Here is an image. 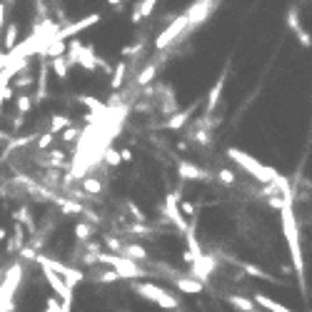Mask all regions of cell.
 <instances>
[{"label": "cell", "instance_id": "1", "mask_svg": "<svg viewBox=\"0 0 312 312\" xmlns=\"http://www.w3.org/2000/svg\"><path fill=\"white\" fill-rule=\"evenodd\" d=\"M227 157L233 160L235 165H240L245 173L255 175V180H260V182H267V185H277L282 195H290V185H287V180L280 175L277 170L267 168V165H262L257 157L247 155V153H242V150H237V148H230V150H227Z\"/></svg>", "mask_w": 312, "mask_h": 312}, {"label": "cell", "instance_id": "2", "mask_svg": "<svg viewBox=\"0 0 312 312\" xmlns=\"http://www.w3.org/2000/svg\"><path fill=\"white\" fill-rule=\"evenodd\" d=\"M20 277H23V267H20V265H13V267L8 270L5 282L0 285V312L10 310V297L15 293V287L20 285Z\"/></svg>", "mask_w": 312, "mask_h": 312}, {"label": "cell", "instance_id": "3", "mask_svg": "<svg viewBox=\"0 0 312 312\" xmlns=\"http://www.w3.org/2000/svg\"><path fill=\"white\" fill-rule=\"evenodd\" d=\"M100 23V15L98 13H93V15H88V18L78 20V23H70V25H65V28H60L53 33V40H68V38H75L78 33H82L85 28H90V25H95Z\"/></svg>", "mask_w": 312, "mask_h": 312}, {"label": "cell", "instance_id": "4", "mask_svg": "<svg viewBox=\"0 0 312 312\" xmlns=\"http://www.w3.org/2000/svg\"><path fill=\"white\" fill-rule=\"evenodd\" d=\"M190 25V15H180V18L175 20V23H170L168 25V30L165 33H160V38H157V43H155V48L157 50H162V48H168L173 40L182 33V28H188Z\"/></svg>", "mask_w": 312, "mask_h": 312}, {"label": "cell", "instance_id": "5", "mask_svg": "<svg viewBox=\"0 0 312 312\" xmlns=\"http://www.w3.org/2000/svg\"><path fill=\"white\" fill-rule=\"evenodd\" d=\"M155 5H157V0H142L135 10H133V23H142V20L155 10Z\"/></svg>", "mask_w": 312, "mask_h": 312}, {"label": "cell", "instance_id": "6", "mask_svg": "<svg viewBox=\"0 0 312 312\" xmlns=\"http://www.w3.org/2000/svg\"><path fill=\"white\" fill-rule=\"evenodd\" d=\"M15 45H18V25H15V23H10V25H5L3 48H5V53H8V50H13Z\"/></svg>", "mask_w": 312, "mask_h": 312}, {"label": "cell", "instance_id": "7", "mask_svg": "<svg viewBox=\"0 0 312 312\" xmlns=\"http://www.w3.org/2000/svg\"><path fill=\"white\" fill-rule=\"evenodd\" d=\"M180 177L182 180H200V177H207L200 168L190 165V162H180Z\"/></svg>", "mask_w": 312, "mask_h": 312}, {"label": "cell", "instance_id": "8", "mask_svg": "<svg viewBox=\"0 0 312 312\" xmlns=\"http://www.w3.org/2000/svg\"><path fill=\"white\" fill-rule=\"evenodd\" d=\"M193 110H195V105H190V108H185L182 113H177V115L170 117V122H168V128H173V130H177V128H182L185 122H188V117L193 115Z\"/></svg>", "mask_w": 312, "mask_h": 312}, {"label": "cell", "instance_id": "9", "mask_svg": "<svg viewBox=\"0 0 312 312\" xmlns=\"http://www.w3.org/2000/svg\"><path fill=\"white\" fill-rule=\"evenodd\" d=\"M70 125H73V120H70L68 115H55V117H53V122H50V130H48V133H50V135H55V133H60V130L70 128Z\"/></svg>", "mask_w": 312, "mask_h": 312}, {"label": "cell", "instance_id": "10", "mask_svg": "<svg viewBox=\"0 0 312 312\" xmlns=\"http://www.w3.org/2000/svg\"><path fill=\"white\" fill-rule=\"evenodd\" d=\"M53 60V70H55V75H58L60 80L68 78V60H65V55H58V58H50Z\"/></svg>", "mask_w": 312, "mask_h": 312}, {"label": "cell", "instance_id": "11", "mask_svg": "<svg viewBox=\"0 0 312 312\" xmlns=\"http://www.w3.org/2000/svg\"><path fill=\"white\" fill-rule=\"evenodd\" d=\"M125 68H128L125 63H117V73L113 75V80H110V88H113V90H120V88H122V82H125Z\"/></svg>", "mask_w": 312, "mask_h": 312}, {"label": "cell", "instance_id": "12", "mask_svg": "<svg viewBox=\"0 0 312 312\" xmlns=\"http://www.w3.org/2000/svg\"><path fill=\"white\" fill-rule=\"evenodd\" d=\"M15 105H18L20 115H25V113L33 108V98H30V95H18V98H15Z\"/></svg>", "mask_w": 312, "mask_h": 312}, {"label": "cell", "instance_id": "13", "mask_svg": "<svg viewBox=\"0 0 312 312\" xmlns=\"http://www.w3.org/2000/svg\"><path fill=\"white\" fill-rule=\"evenodd\" d=\"M222 88H225V80L220 78V80H217V88H213V93H210V102H207V108H210V110L215 108V102L220 100V93H222Z\"/></svg>", "mask_w": 312, "mask_h": 312}, {"label": "cell", "instance_id": "14", "mask_svg": "<svg viewBox=\"0 0 312 312\" xmlns=\"http://www.w3.org/2000/svg\"><path fill=\"white\" fill-rule=\"evenodd\" d=\"M100 188H102V185H100V180H95V177H88V180H85V193H90V195H98Z\"/></svg>", "mask_w": 312, "mask_h": 312}, {"label": "cell", "instance_id": "15", "mask_svg": "<svg viewBox=\"0 0 312 312\" xmlns=\"http://www.w3.org/2000/svg\"><path fill=\"white\" fill-rule=\"evenodd\" d=\"M105 162H108V165H120L122 157H120L117 150H105Z\"/></svg>", "mask_w": 312, "mask_h": 312}, {"label": "cell", "instance_id": "16", "mask_svg": "<svg viewBox=\"0 0 312 312\" xmlns=\"http://www.w3.org/2000/svg\"><path fill=\"white\" fill-rule=\"evenodd\" d=\"M53 137H55V135H50V133L40 135V137H38V148H40V150H45V148H48V145L53 142Z\"/></svg>", "mask_w": 312, "mask_h": 312}, {"label": "cell", "instance_id": "17", "mask_svg": "<svg viewBox=\"0 0 312 312\" xmlns=\"http://www.w3.org/2000/svg\"><path fill=\"white\" fill-rule=\"evenodd\" d=\"M78 135H80L78 128H75V130H73V128H65V133H63V140H65V142H73V137H78Z\"/></svg>", "mask_w": 312, "mask_h": 312}, {"label": "cell", "instance_id": "18", "mask_svg": "<svg viewBox=\"0 0 312 312\" xmlns=\"http://www.w3.org/2000/svg\"><path fill=\"white\" fill-rule=\"evenodd\" d=\"M220 180H222L225 185H233V182H235V175L230 173V170H220Z\"/></svg>", "mask_w": 312, "mask_h": 312}, {"label": "cell", "instance_id": "19", "mask_svg": "<svg viewBox=\"0 0 312 312\" xmlns=\"http://www.w3.org/2000/svg\"><path fill=\"white\" fill-rule=\"evenodd\" d=\"M75 235H78L80 240H85V237L90 235V227H88V225H78V227H75Z\"/></svg>", "mask_w": 312, "mask_h": 312}, {"label": "cell", "instance_id": "20", "mask_svg": "<svg viewBox=\"0 0 312 312\" xmlns=\"http://www.w3.org/2000/svg\"><path fill=\"white\" fill-rule=\"evenodd\" d=\"M45 312H60V305L55 300H48V305H45Z\"/></svg>", "mask_w": 312, "mask_h": 312}, {"label": "cell", "instance_id": "21", "mask_svg": "<svg viewBox=\"0 0 312 312\" xmlns=\"http://www.w3.org/2000/svg\"><path fill=\"white\" fill-rule=\"evenodd\" d=\"M108 3H110V5H115V3H122V0H108Z\"/></svg>", "mask_w": 312, "mask_h": 312}]
</instances>
